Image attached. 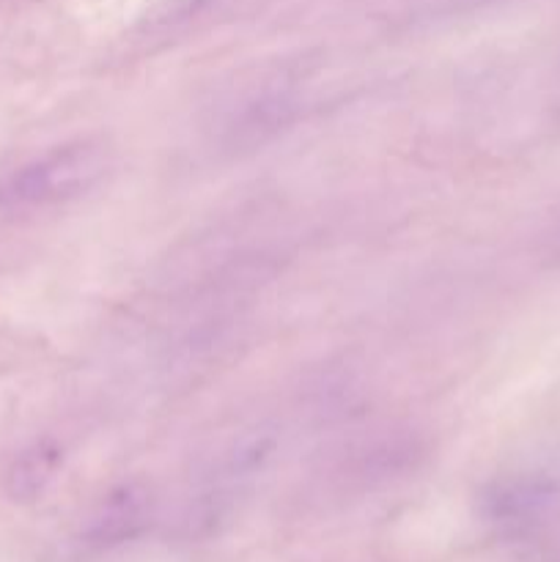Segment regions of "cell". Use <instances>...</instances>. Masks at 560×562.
Masks as SVG:
<instances>
[{
	"label": "cell",
	"instance_id": "obj_4",
	"mask_svg": "<svg viewBox=\"0 0 560 562\" xmlns=\"http://www.w3.org/2000/svg\"><path fill=\"white\" fill-rule=\"evenodd\" d=\"M555 256H560V225L558 231H555Z\"/></svg>",
	"mask_w": 560,
	"mask_h": 562
},
{
	"label": "cell",
	"instance_id": "obj_1",
	"mask_svg": "<svg viewBox=\"0 0 560 562\" xmlns=\"http://www.w3.org/2000/svg\"><path fill=\"white\" fill-rule=\"evenodd\" d=\"M108 170L99 143L53 148L0 179V209H33L71 201L91 190Z\"/></svg>",
	"mask_w": 560,
	"mask_h": 562
},
{
	"label": "cell",
	"instance_id": "obj_3",
	"mask_svg": "<svg viewBox=\"0 0 560 562\" xmlns=\"http://www.w3.org/2000/svg\"><path fill=\"white\" fill-rule=\"evenodd\" d=\"M60 467V450L49 442L33 445L31 450L14 461L9 472V488L14 497H33L53 481L55 470Z\"/></svg>",
	"mask_w": 560,
	"mask_h": 562
},
{
	"label": "cell",
	"instance_id": "obj_2",
	"mask_svg": "<svg viewBox=\"0 0 560 562\" xmlns=\"http://www.w3.org/2000/svg\"><path fill=\"white\" fill-rule=\"evenodd\" d=\"M296 108L300 104H296L291 91H267L261 97L250 99L236 113V119L225 126V146L234 148V151L264 146L283 126H289L294 121Z\"/></svg>",
	"mask_w": 560,
	"mask_h": 562
}]
</instances>
